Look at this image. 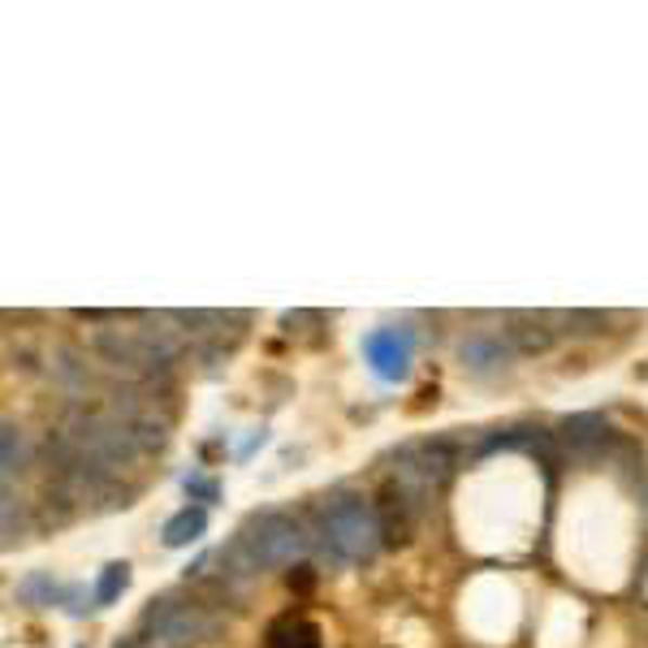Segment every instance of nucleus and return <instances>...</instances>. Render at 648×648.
I'll use <instances>...</instances> for the list:
<instances>
[{
  "label": "nucleus",
  "mask_w": 648,
  "mask_h": 648,
  "mask_svg": "<svg viewBox=\"0 0 648 648\" xmlns=\"http://www.w3.org/2000/svg\"><path fill=\"white\" fill-rule=\"evenodd\" d=\"M17 601H22V606H35V610H48V606H69V601H74V588L56 584L48 571H30V575L17 584Z\"/></svg>",
  "instance_id": "423d86ee"
},
{
  "label": "nucleus",
  "mask_w": 648,
  "mask_h": 648,
  "mask_svg": "<svg viewBox=\"0 0 648 648\" xmlns=\"http://www.w3.org/2000/svg\"><path fill=\"white\" fill-rule=\"evenodd\" d=\"M463 359L476 372H489V367H497V363L510 359V341H506V333H476V337L463 341Z\"/></svg>",
  "instance_id": "1a4fd4ad"
},
{
  "label": "nucleus",
  "mask_w": 648,
  "mask_h": 648,
  "mask_svg": "<svg viewBox=\"0 0 648 648\" xmlns=\"http://www.w3.org/2000/svg\"><path fill=\"white\" fill-rule=\"evenodd\" d=\"M234 541L247 549V558L256 562L260 575L273 571V567H290L295 558H303L312 549L308 528L295 515H286V510H260V515H251L234 532Z\"/></svg>",
  "instance_id": "7ed1b4c3"
},
{
  "label": "nucleus",
  "mask_w": 648,
  "mask_h": 648,
  "mask_svg": "<svg viewBox=\"0 0 648 648\" xmlns=\"http://www.w3.org/2000/svg\"><path fill=\"white\" fill-rule=\"evenodd\" d=\"M17 528H22V506H17L13 484H4V545L17 541Z\"/></svg>",
  "instance_id": "ddd939ff"
},
{
  "label": "nucleus",
  "mask_w": 648,
  "mask_h": 648,
  "mask_svg": "<svg viewBox=\"0 0 648 648\" xmlns=\"http://www.w3.org/2000/svg\"><path fill=\"white\" fill-rule=\"evenodd\" d=\"M113 648H143V645H139L134 636H126V640H117V645H113Z\"/></svg>",
  "instance_id": "2eb2a0df"
},
{
  "label": "nucleus",
  "mask_w": 648,
  "mask_h": 648,
  "mask_svg": "<svg viewBox=\"0 0 648 648\" xmlns=\"http://www.w3.org/2000/svg\"><path fill=\"white\" fill-rule=\"evenodd\" d=\"M376 519H380V536L385 541H406L411 536V519H415V502L398 484H389L380 493V502H376Z\"/></svg>",
  "instance_id": "39448f33"
},
{
  "label": "nucleus",
  "mask_w": 648,
  "mask_h": 648,
  "mask_svg": "<svg viewBox=\"0 0 648 648\" xmlns=\"http://www.w3.org/2000/svg\"><path fill=\"white\" fill-rule=\"evenodd\" d=\"M562 441L571 450H580V454H597L610 441V424L601 415H575V419L562 424Z\"/></svg>",
  "instance_id": "0eeeda50"
},
{
  "label": "nucleus",
  "mask_w": 648,
  "mask_h": 648,
  "mask_svg": "<svg viewBox=\"0 0 648 648\" xmlns=\"http://www.w3.org/2000/svg\"><path fill=\"white\" fill-rule=\"evenodd\" d=\"M0 463H4V484H13V476L22 471V432L13 419H4L0 428Z\"/></svg>",
  "instance_id": "f8f14e48"
},
{
  "label": "nucleus",
  "mask_w": 648,
  "mask_h": 648,
  "mask_svg": "<svg viewBox=\"0 0 648 648\" xmlns=\"http://www.w3.org/2000/svg\"><path fill=\"white\" fill-rule=\"evenodd\" d=\"M217 614L182 593H165L152 597L134 623V640L143 648H199L204 640L217 636Z\"/></svg>",
  "instance_id": "f257e3e1"
},
{
  "label": "nucleus",
  "mask_w": 648,
  "mask_h": 648,
  "mask_svg": "<svg viewBox=\"0 0 648 648\" xmlns=\"http://www.w3.org/2000/svg\"><path fill=\"white\" fill-rule=\"evenodd\" d=\"M204 528H208V510H204V506H182V510L165 523L160 541H165L169 549H182V545L199 541V536H204Z\"/></svg>",
  "instance_id": "9d476101"
},
{
  "label": "nucleus",
  "mask_w": 648,
  "mask_h": 648,
  "mask_svg": "<svg viewBox=\"0 0 648 648\" xmlns=\"http://www.w3.org/2000/svg\"><path fill=\"white\" fill-rule=\"evenodd\" d=\"M321 541L337 562H363V558H372L376 545L385 541L376 506L363 502L359 493H333V497H324Z\"/></svg>",
  "instance_id": "f03ea898"
},
{
  "label": "nucleus",
  "mask_w": 648,
  "mask_h": 648,
  "mask_svg": "<svg viewBox=\"0 0 648 648\" xmlns=\"http://www.w3.org/2000/svg\"><path fill=\"white\" fill-rule=\"evenodd\" d=\"M130 588V567L126 562H108L95 580V606H113L121 593Z\"/></svg>",
  "instance_id": "9b49d317"
},
{
  "label": "nucleus",
  "mask_w": 648,
  "mask_h": 648,
  "mask_svg": "<svg viewBox=\"0 0 648 648\" xmlns=\"http://www.w3.org/2000/svg\"><path fill=\"white\" fill-rule=\"evenodd\" d=\"M186 493H199V497H208V502H212V497H217V484H212V480L191 476V480H186Z\"/></svg>",
  "instance_id": "4468645a"
},
{
  "label": "nucleus",
  "mask_w": 648,
  "mask_h": 648,
  "mask_svg": "<svg viewBox=\"0 0 648 648\" xmlns=\"http://www.w3.org/2000/svg\"><path fill=\"white\" fill-rule=\"evenodd\" d=\"M545 324H549V316H515L510 328H506L510 350H519V354L549 350V346H554V328H545Z\"/></svg>",
  "instance_id": "6e6552de"
},
{
  "label": "nucleus",
  "mask_w": 648,
  "mask_h": 648,
  "mask_svg": "<svg viewBox=\"0 0 648 648\" xmlns=\"http://www.w3.org/2000/svg\"><path fill=\"white\" fill-rule=\"evenodd\" d=\"M363 354L385 380H398V376H406V363H411V333L406 328H376L363 341Z\"/></svg>",
  "instance_id": "20e7f679"
}]
</instances>
